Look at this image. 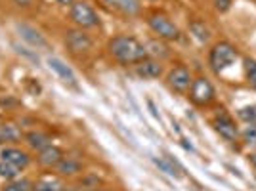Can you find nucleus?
<instances>
[{
    "instance_id": "12",
    "label": "nucleus",
    "mask_w": 256,
    "mask_h": 191,
    "mask_svg": "<svg viewBox=\"0 0 256 191\" xmlns=\"http://www.w3.org/2000/svg\"><path fill=\"white\" fill-rule=\"evenodd\" d=\"M64 159V151L56 146H46L44 149L38 151V162L46 166V168H52V166H58V162Z\"/></svg>"
},
{
    "instance_id": "9",
    "label": "nucleus",
    "mask_w": 256,
    "mask_h": 191,
    "mask_svg": "<svg viewBox=\"0 0 256 191\" xmlns=\"http://www.w3.org/2000/svg\"><path fill=\"white\" fill-rule=\"evenodd\" d=\"M0 160H4L8 164H14V166L23 170L31 162V157H29L27 151H23L20 148H4L0 151Z\"/></svg>"
},
{
    "instance_id": "21",
    "label": "nucleus",
    "mask_w": 256,
    "mask_h": 191,
    "mask_svg": "<svg viewBox=\"0 0 256 191\" xmlns=\"http://www.w3.org/2000/svg\"><path fill=\"white\" fill-rule=\"evenodd\" d=\"M32 184L27 178H16V180H8V184L2 188V191H31Z\"/></svg>"
},
{
    "instance_id": "11",
    "label": "nucleus",
    "mask_w": 256,
    "mask_h": 191,
    "mask_svg": "<svg viewBox=\"0 0 256 191\" xmlns=\"http://www.w3.org/2000/svg\"><path fill=\"white\" fill-rule=\"evenodd\" d=\"M31 191H65V184L60 176L46 174V176H40L38 180L32 184Z\"/></svg>"
},
{
    "instance_id": "15",
    "label": "nucleus",
    "mask_w": 256,
    "mask_h": 191,
    "mask_svg": "<svg viewBox=\"0 0 256 191\" xmlns=\"http://www.w3.org/2000/svg\"><path fill=\"white\" fill-rule=\"evenodd\" d=\"M18 31H20L23 40H27L31 46H36V48H46V46H48L46 38H44L42 34L36 31L34 27H29V25H18Z\"/></svg>"
},
{
    "instance_id": "25",
    "label": "nucleus",
    "mask_w": 256,
    "mask_h": 191,
    "mask_svg": "<svg viewBox=\"0 0 256 191\" xmlns=\"http://www.w3.org/2000/svg\"><path fill=\"white\" fill-rule=\"evenodd\" d=\"M243 140H245L246 146L256 148V124H248V126L243 130Z\"/></svg>"
},
{
    "instance_id": "30",
    "label": "nucleus",
    "mask_w": 256,
    "mask_h": 191,
    "mask_svg": "<svg viewBox=\"0 0 256 191\" xmlns=\"http://www.w3.org/2000/svg\"><path fill=\"white\" fill-rule=\"evenodd\" d=\"M56 2H58L60 6H73L75 0H56Z\"/></svg>"
},
{
    "instance_id": "1",
    "label": "nucleus",
    "mask_w": 256,
    "mask_h": 191,
    "mask_svg": "<svg viewBox=\"0 0 256 191\" xmlns=\"http://www.w3.org/2000/svg\"><path fill=\"white\" fill-rule=\"evenodd\" d=\"M107 50H109L113 60H117L118 64L122 65H136L150 58L148 46H144L138 38L128 36V34L113 36L107 44Z\"/></svg>"
},
{
    "instance_id": "29",
    "label": "nucleus",
    "mask_w": 256,
    "mask_h": 191,
    "mask_svg": "<svg viewBox=\"0 0 256 191\" xmlns=\"http://www.w3.org/2000/svg\"><path fill=\"white\" fill-rule=\"evenodd\" d=\"M148 106H150L151 113H153V117H155V118H160V115L157 113V109H155V106H153V102H151V100H148Z\"/></svg>"
},
{
    "instance_id": "3",
    "label": "nucleus",
    "mask_w": 256,
    "mask_h": 191,
    "mask_svg": "<svg viewBox=\"0 0 256 191\" xmlns=\"http://www.w3.org/2000/svg\"><path fill=\"white\" fill-rule=\"evenodd\" d=\"M148 25H150V29L159 38H164V40H178L180 38V29L164 14H159V12L151 14L150 18H148Z\"/></svg>"
},
{
    "instance_id": "23",
    "label": "nucleus",
    "mask_w": 256,
    "mask_h": 191,
    "mask_svg": "<svg viewBox=\"0 0 256 191\" xmlns=\"http://www.w3.org/2000/svg\"><path fill=\"white\" fill-rule=\"evenodd\" d=\"M20 174H22V168L0 160V178H4V180H16Z\"/></svg>"
},
{
    "instance_id": "33",
    "label": "nucleus",
    "mask_w": 256,
    "mask_h": 191,
    "mask_svg": "<svg viewBox=\"0 0 256 191\" xmlns=\"http://www.w3.org/2000/svg\"><path fill=\"white\" fill-rule=\"evenodd\" d=\"M0 144H2V142H0Z\"/></svg>"
},
{
    "instance_id": "28",
    "label": "nucleus",
    "mask_w": 256,
    "mask_h": 191,
    "mask_svg": "<svg viewBox=\"0 0 256 191\" xmlns=\"http://www.w3.org/2000/svg\"><path fill=\"white\" fill-rule=\"evenodd\" d=\"M14 4L20 6V8H29L32 4V0H14Z\"/></svg>"
},
{
    "instance_id": "32",
    "label": "nucleus",
    "mask_w": 256,
    "mask_h": 191,
    "mask_svg": "<svg viewBox=\"0 0 256 191\" xmlns=\"http://www.w3.org/2000/svg\"><path fill=\"white\" fill-rule=\"evenodd\" d=\"M92 191H100V190H92Z\"/></svg>"
},
{
    "instance_id": "2",
    "label": "nucleus",
    "mask_w": 256,
    "mask_h": 191,
    "mask_svg": "<svg viewBox=\"0 0 256 191\" xmlns=\"http://www.w3.org/2000/svg\"><path fill=\"white\" fill-rule=\"evenodd\" d=\"M237 58H239V52L234 44L228 42V40H220V42L214 44L210 54H208V65L214 73L220 74L228 67H232L237 62Z\"/></svg>"
},
{
    "instance_id": "26",
    "label": "nucleus",
    "mask_w": 256,
    "mask_h": 191,
    "mask_svg": "<svg viewBox=\"0 0 256 191\" xmlns=\"http://www.w3.org/2000/svg\"><path fill=\"white\" fill-rule=\"evenodd\" d=\"M212 2H214V8L224 14V12H228L232 8V2H234V0H212Z\"/></svg>"
},
{
    "instance_id": "7",
    "label": "nucleus",
    "mask_w": 256,
    "mask_h": 191,
    "mask_svg": "<svg viewBox=\"0 0 256 191\" xmlns=\"http://www.w3.org/2000/svg\"><path fill=\"white\" fill-rule=\"evenodd\" d=\"M212 126H214V130H216L224 140H228V142H235L237 136H239V130L235 126V120L226 113L224 109H220V111L214 115Z\"/></svg>"
},
{
    "instance_id": "13",
    "label": "nucleus",
    "mask_w": 256,
    "mask_h": 191,
    "mask_svg": "<svg viewBox=\"0 0 256 191\" xmlns=\"http://www.w3.org/2000/svg\"><path fill=\"white\" fill-rule=\"evenodd\" d=\"M48 65L52 67L56 73L60 74V78H62L64 82H67V84H71V86H76V76H75V73H73V69H71L69 65H65L60 58H50V60H48Z\"/></svg>"
},
{
    "instance_id": "19",
    "label": "nucleus",
    "mask_w": 256,
    "mask_h": 191,
    "mask_svg": "<svg viewBox=\"0 0 256 191\" xmlns=\"http://www.w3.org/2000/svg\"><path fill=\"white\" fill-rule=\"evenodd\" d=\"M190 31L193 32V36L199 40V42H206L210 38V29L204 25L203 22H193L190 25Z\"/></svg>"
},
{
    "instance_id": "17",
    "label": "nucleus",
    "mask_w": 256,
    "mask_h": 191,
    "mask_svg": "<svg viewBox=\"0 0 256 191\" xmlns=\"http://www.w3.org/2000/svg\"><path fill=\"white\" fill-rule=\"evenodd\" d=\"M80 168H82L80 160L73 159V157H64L58 162V166H56L60 176H75V174L80 172Z\"/></svg>"
},
{
    "instance_id": "10",
    "label": "nucleus",
    "mask_w": 256,
    "mask_h": 191,
    "mask_svg": "<svg viewBox=\"0 0 256 191\" xmlns=\"http://www.w3.org/2000/svg\"><path fill=\"white\" fill-rule=\"evenodd\" d=\"M134 71L142 78H159L160 74H162V65L157 60L148 58V60H144V62L134 65Z\"/></svg>"
},
{
    "instance_id": "14",
    "label": "nucleus",
    "mask_w": 256,
    "mask_h": 191,
    "mask_svg": "<svg viewBox=\"0 0 256 191\" xmlns=\"http://www.w3.org/2000/svg\"><path fill=\"white\" fill-rule=\"evenodd\" d=\"M153 162L159 166V170H162L164 174H168V176H172V178H182V172H184V168L180 166V162L178 160H174L172 157H168V155H162V157H155L153 159Z\"/></svg>"
},
{
    "instance_id": "18",
    "label": "nucleus",
    "mask_w": 256,
    "mask_h": 191,
    "mask_svg": "<svg viewBox=\"0 0 256 191\" xmlns=\"http://www.w3.org/2000/svg\"><path fill=\"white\" fill-rule=\"evenodd\" d=\"M25 142L29 144V148L40 151V149H44L46 146H50L52 140H50L48 134H44V132H40V130H32V132H29V134L25 136Z\"/></svg>"
},
{
    "instance_id": "24",
    "label": "nucleus",
    "mask_w": 256,
    "mask_h": 191,
    "mask_svg": "<svg viewBox=\"0 0 256 191\" xmlns=\"http://www.w3.org/2000/svg\"><path fill=\"white\" fill-rule=\"evenodd\" d=\"M245 74H246L248 84L256 90V60H250V58L245 60Z\"/></svg>"
},
{
    "instance_id": "27",
    "label": "nucleus",
    "mask_w": 256,
    "mask_h": 191,
    "mask_svg": "<svg viewBox=\"0 0 256 191\" xmlns=\"http://www.w3.org/2000/svg\"><path fill=\"white\" fill-rule=\"evenodd\" d=\"M151 48H155V50H153V54H155V56H157V54H160V56H168V52H166V48H164V46H157V44L153 42L151 44Z\"/></svg>"
},
{
    "instance_id": "6",
    "label": "nucleus",
    "mask_w": 256,
    "mask_h": 191,
    "mask_svg": "<svg viewBox=\"0 0 256 191\" xmlns=\"http://www.w3.org/2000/svg\"><path fill=\"white\" fill-rule=\"evenodd\" d=\"M192 82H193L192 73H190V69H188V67H184V65L174 67L170 73L166 74V84L170 86V90L178 92V94L188 92V90H190V86H192Z\"/></svg>"
},
{
    "instance_id": "22",
    "label": "nucleus",
    "mask_w": 256,
    "mask_h": 191,
    "mask_svg": "<svg viewBox=\"0 0 256 191\" xmlns=\"http://www.w3.org/2000/svg\"><path fill=\"white\" fill-rule=\"evenodd\" d=\"M239 120H243L245 124H256V104L252 106H245L237 111Z\"/></svg>"
},
{
    "instance_id": "20",
    "label": "nucleus",
    "mask_w": 256,
    "mask_h": 191,
    "mask_svg": "<svg viewBox=\"0 0 256 191\" xmlns=\"http://www.w3.org/2000/svg\"><path fill=\"white\" fill-rule=\"evenodd\" d=\"M22 138V132L14 124H2L0 126V142H18Z\"/></svg>"
},
{
    "instance_id": "31",
    "label": "nucleus",
    "mask_w": 256,
    "mask_h": 191,
    "mask_svg": "<svg viewBox=\"0 0 256 191\" xmlns=\"http://www.w3.org/2000/svg\"><path fill=\"white\" fill-rule=\"evenodd\" d=\"M248 160H250V164L256 168V153H250V155H248Z\"/></svg>"
},
{
    "instance_id": "5",
    "label": "nucleus",
    "mask_w": 256,
    "mask_h": 191,
    "mask_svg": "<svg viewBox=\"0 0 256 191\" xmlns=\"http://www.w3.org/2000/svg\"><path fill=\"white\" fill-rule=\"evenodd\" d=\"M214 98H216V92H214V86L208 78H204V76L193 78L192 86H190V100H192V104L199 107H206L212 104Z\"/></svg>"
},
{
    "instance_id": "4",
    "label": "nucleus",
    "mask_w": 256,
    "mask_h": 191,
    "mask_svg": "<svg viewBox=\"0 0 256 191\" xmlns=\"http://www.w3.org/2000/svg\"><path fill=\"white\" fill-rule=\"evenodd\" d=\"M71 20L76 27L80 29H92V27H98L100 25V16L98 12L88 4V2H73L71 6V12H69Z\"/></svg>"
},
{
    "instance_id": "8",
    "label": "nucleus",
    "mask_w": 256,
    "mask_h": 191,
    "mask_svg": "<svg viewBox=\"0 0 256 191\" xmlns=\"http://www.w3.org/2000/svg\"><path fill=\"white\" fill-rule=\"evenodd\" d=\"M65 44L73 54H84L92 48V38L82 29H71L65 32Z\"/></svg>"
},
{
    "instance_id": "16",
    "label": "nucleus",
    "mask_w": 256,
    "mask_h": 191,
    "mask_svg": "<svg viewBox=\"0 0 256 191\" xmlns=\"http://www.w3.org/2000/svg\"><path fill=\"white\" fill-rule=\"evenodd\" d=\"M107 6H111L113 10H118L124 16H136L142 8L140 0H104Z\"/></svg>"
}]
</instances>
